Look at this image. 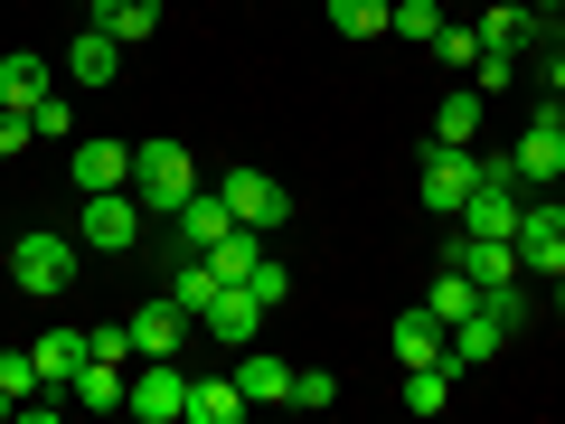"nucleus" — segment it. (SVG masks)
Wrapping results in <instances>:
<instances>
[{
    "instance_id": "31",
    "label": "nucleus",
    "mask_w": 565,
    "mask_h": 424,
    "mask_svg": "<svg viewBox=\"0 0 565 424\" xmlns=\"http://www.w3.org/2000/svg\"><path fill=\"white\" fill-rule=\"evenodd\" d=\"M434 57H444V66H481V29H471V20H444V29H434Z\"/></svg>"
},
{
    "instance_id": "33",
    "label": "nucleus",
    "mask_w": 565,
    "mask_h": 424,
    "mask_svg": "<svg viewBox=\"0 0 565 424\" xmlns=\"http://www.w3.org/2000/svg\"><path fill=\"white\" fill-rule=\"evenodd\" d=\"M85 359H114V368H132V321H104V330H85Z\"/></svg>"
},
{
    "instance_id": "40",
    "label": "nucleus",
    "mask_w": 565,
    "mask_h": 424,
    "mask_svg": "<svg viewBox=\"0 0 565 424\" xmlns=\"http://www.w3.org/2000/svg\"><path fill=\"white\" fill-rule=\"evenodd\" d=\"M10 415H20V405H10V396H0V424H10Z\"/></svg>"
},
{
    "instance_id": "9",
    "label": "nucleus",
    "mask_w": 565,
    "mask_h": 424,
    "mask_svg": "<svg viewBox=\"0 0 565 424\" xmlns=\"http://www.w3.org/2000/svg\"><path fill=\"white\" fill-rule=\"evenodd\" d=\"M199 321H207V340H217V349H245V340H255V330H264V303H255V293H245V283H217V293H207V311H199Z\"/></svg>"
},
{
    "instance_id": "42",
    "label": "nucleus",
    "mask_w": 565,
    "mask_h": 424,
    "mask_svg": "<svg viewBox=\"0 0 565 424\" xmlns=\"http://www.w3.org/2000/svg\"><path fill=\"white\" fill-rule=\"evenodd\" d=\"M556 311H565V274H556Z\"/></svg>"
},
{
    "instance_id": "26",
    "label": "nucleus",
    "mask_w": 565,
    "mask_h": 424,
    "mask_svg": "<svg viewBox=\"0 0 565 424\" xmlns=\"http://www.w3.org/2000/svg\"><path fill=\"white\" fill-rule=\"evenodd\" d=\"M434 141H481V85L434 104Z\"/></svg>"
},
{
    "instance_id": "23",
    "label": "nucleus",
    "mask_w": 565,
    "mask_h": 424,
    "mask_svg": "<svg viewBox=\"0 0 565 424\" xmlns=\"http://www.w3.org/2000/svg\"><path fill=\"white\" fill-rule=\"evenodd\" d=\"M444 359V321H434V311H405L396 321V368H434Z\"/></svg>"
},
{
    "instance_id": "35",
    "label": "nucleus",
    "mask_w": 565,
    "mask_h": 424,
    "mask_svg": "<svg viewBox=\"0 0 565 424\" xmlns=\"http://www.w3.org/2000/svg\"><path fill=\"white\" fill-rule=\"evenodd\" d=\"M292 405H340V378L330 368H292Z\"/></svg>"
},
{
    "instance_id": "34",
    "label": "nucleus",
    "mask_w": 565,
    "mask_h": 424,
    "mask_svg": "<svg viewBox=\"0 0 565 424\" xmlns=\"http://www.w3.org/2000/svg\"><path fill=\"white\" fill-rule=\"evenodd\" d=\"M509 76H519V57H509V47H481V66H471V85H481V95H509Z\"/></svg>"
},
{
    "instance_id": "17",
    "label": "nucleus",
    "mask_w": 565,
    "mask_h": 424,
    "mask_svg": "<svg viewBox=\"0 0 565 424\" xmlns=\"http://www.w3.org/2000/svg\"><path fill=\"white\" fill-rule=\"evenodd\" d=\"M519 264L565 274V208H527V218H519Z\"/></svg>"
},
{
    "instance_id": "41",
    "label": "nucleus",
    "mask_w": 565,
    "mask_h": 424,
    "mask_svg": "<svg viewBox=\"0 0 565 424\" xmlns=\"http://www.w3.org/2000/svg\"><path fill=\"white\" fill-rule=\"evenodd\" d=\"M527 10H565V0H527Z\"/></svg>"
},
{
    "instance_id": "28",
    "label": "nucleus",
    "mask_w": 565,
    "mask_h": 424,
    "mask_svg": "<svg viewBox=\"0 0 565 424\" xmlns=\"http://www.w3.org/2000/svg\"><path fill=\"white\" fill-rule=\"evenodd\" d=\"M255 255H264V236H255V226H236L226 245H207V264H217V283H245V274H255Z\"/></svg>"
},
{
    "instance_id": "5",
    "label": "nucleus",
    "mask_w": 565,
    "mask_h": 424,
    "mask_svg": "<svg viewBox=\"0 0 565 424\" xmlns=\"http://www.w3.org/2000/svg\"><path fill=\"white\" fill-rule=\"evenodd\" d=\"M132 424H180L189 415V368L180 359H132Z\"/></svg>"
},
{
    "instance_id": "13",
    "label": "nucleus",
    "mask_w": 565,
    "mask_h": 424,
    "mask_svg": "<svg viewBox=\"0 0 565 424\" xmlns=\"http://www.w3.org/2000/svg\"><path fill=\"white\" fill-rule=\"evenodd\" d=\"M180 340H189V311L170 303V293L132 311V359H180Z\"/></svg>"
},
{
    "instance_id": "2",
    "label": "nucleus",
    "mask_w": 565,
    "mask_h": 424,
    "mask_svg": "<svg viewBox=\"0 0 565 424\" xmlns=\"http://www.w3.org/2000/svg\"><path fill=\"white\" fill-rule=\"evenodd\" d=\"M151 236V208L132 199V189H95L76 218V245H95V255H132V245Z\"/></svg>"
},
{
    "instance_id": "7",
    "label": "nucleus",
    "mask_w": 565,
    "mask_h": 424,
    "mask_svg": "<svg viewBox=\"0 0 565 424\" xmlns=\"http://www.w3.org/2000/svg\"><path fill=\"white\" fill-rule=\"evenodd\" d=\"M226 208H236V226H255V236H274L282 218H292V199H282V180L274 170H226Z\"/></svg>"
},
{
    "instance_id": "21",
    "label": "nucleus",
    "mask_w": 565,
    "mask_h": 424,
    "mask_svg": "<svg viewBox=\"0 0 565 424\" xmlns=\"http://www.w3.org/2000/svg\"><path fill=\"white\" fill-rule=\"evenodd\" d=\"M85 20H95V29H114L122 47H141L151 29H161V0H85Z\"/></svg>"
},
{
    "instance_id": "18",
    "label": "nucleus",
    "mask_w": 565,
    "mask_h": 424,
    "mask_svg": "<svg viewBox=\"0 0 565 424\" xmlns=\"http://www.w3.org/2000/svg\"><path fill=\"white\" fill-rule=\"evenodd\" d=\"M57 95V76H47V57H29V47H10V57H0V104H10V114H29V104H47Z\"/></svg>"
},
{
    "instance_id": "4",
    "label": "nucleus",
    "mask_w": 565,
    "mask_h": 424,
    "mask_svg": "<svg viewBox=\"0 0 565 424\" xmlns=\"http://www.w3.org/2000/svg\"><path fill=\"white\" fill-rule=\"evenodd\" d=\"M490 161H471V141H424V208L434 218H462L471 180H481Z\"/></svg>"
},
{
    "instance_id": "25",
    "label": "nucleus",
    "mask_w": 565,
    "mask_h": 424,
    "mask_svg": "<svg viewBox=\"0 0 565 424\" xmlns=\"http://www.w3.org/2000/svg\"><path fill=\"white\" fill-rule=\"evenodd\" d=\"M405 405H415V415H444V405H452V359L405 368Z\"/></svg>"
},
{
    "instance_id": "39",
    "label": "nucleus",
    "mask_w": 565,
    "mask_h": 424,
    "mask_svg": "<svg viewBox=\"0 0 565 424\" xmlns=\"http://www.w3.org/2000/svg\"><path fill=\"white\" fill-rule=\"evenodd\" d=\"M546 39H556V47H565V10H546Z\"/></svg>"
},
{
    "instance_id": "29",
    "label": "nucleus",
    "mask_w": 565,
    "mask_h": 424,
    "mask_svg": "<svg viewBox=\"0 0 565 424\" xmlns=\"http://www.w3.org/2000/svg\"><path fill=\"white\" fill-rule=\"evenodd\" d=\"M386 29H396V39H415V47H434L444 10H434V0H396V10H386Z\"/></svg>"
},
{
    "instance_id": "27",
    "label": "nucleus",
    "mask_w": 565,
    "mask_h": 424,
    "mask_svg": "<svg viewBox=\"0 0 565 424\" xmlns=\"http://www.w3.org/2000/svg\"><path fill=\"white\" fill-rule=\"evenodd\" d=\"M386 10L396 0H330V29L340 39H386Z\"/></svg>"
},
{
    "instance_id": "20",
    "label": "nucleus",
    "mask_w": 565,
    "mask_h": 424,
    "mask_svg": "<svg viewBox=\"0 0 565 424\" xmlns=\"http://www.w3.org/2000/svg\"><path fill=\"white\" fill-rule=\"evenodd\" d=\"M245 405L255 396H245L236 378H189V415L180 424H245Z\"/></svg>"
},
{
    "instance_id": "22",
    "label": "nucleus",
    "mask_w": 565,
    "mask_h": 424,
    "mask_svg": "<svg viewBox=\"0 0 565 424\" xmlns=\"http://www.w3.org/2000/svg\"><path fill=\"white\" fill-rule=\"evenodd\" d=\"M424 311H434L444 330H452V321H471V311H481V283H471L462 264H444V274H434V303H424Z\"/></svg>"
},
{
    "instance_id": "24",
    "label": "nucleus",
    "mask_w": 565,
    "mask_h": 424,
    "mask_svg": "<svg viewBox=\"0 0 565 424\" xmlns=\"http://www.w3.org/2000/svg\"><path fill=\"white\" fill-rule=\"evenodd\" d=\"M29 359H39V378H47V386H76V368H85V330H47Z\"/></svg>"
},
{
    "instance_id": "19",
    "label": "nucleus",
    "mask_w": 565,
    "mask_h": 424,
    "mask_svg": "<svg viewBox=\"0 0 565 424\" xmlns=\"http://www.w3.org/2000/svg\"><path fill=\"white\" fill-rule=\"evenodd\" d=\"M236 386H245L255 405H292V368H282L274 349H255V340L236 349Z\"/></svg>"
},
{
    "instance_id": "30",
    "label": "nucleus",
    "mask_w": 565,
    "mask_h": 424,
    "mask_svg": "<svg viewBox=\"0 0 565 424\" xmlns=\"http://www.w3.org/2000/svg\"><path fill=\"white\" fill-rule=\"evenodd\" d=\"M245 293H255L264 311H282V303H292V274H282V255H255V274H245Z\"/></svg>"
},
{
    "instance_id": "12",
    "label": "nucleus",
    "mask_w": 565,
    "mask_h": 424,
    "mask_svg": "<svg viewBox=\"0 0 565 424\" xmlns=\"http://www.w3.org/2000/svg\"><path fill=\"white\" fill-rule=\"evenodd\" d=\"M66 180H76L85 199H95V189H132V151H122V141H76V151H66Z\"/></svg>"
},
{
    "instance_id": "15",
    "label": "nucleus",
    "mask_w": 565,
    "mask_h": 424,
    "mask_svg": "<svg viewBox=\"0 0 565 424\" xmlns=\"http://www.w3.org/2000/svg\"><path fill=\"white\" fill-rule=\"evenodd\" d=\"M452 264H462L471 283H481V293H500V283H519V245L509 236H462V245H444Z\"/></svg>"
},
{
    "instance_id": "11",
    "label": "nucleus",
    "mask_w": 565,
    "mask_h": 424,
    "mask_svg": "<svg viewBox=\"0 0 565 424\" xmlns=\"http://www.w3.org/2000/svg\"><path fill=\"white\" fill-rule=\"evenodd\" d=\"M170 226H180V245H199V255H207V245H226V236H236V208H226V189H189Z\"/></svg>"
},
{
    "instance_id": "38",
    "label": "nucleus",
    "mask_w": 565,
    "mask_h": 424,
    "mask_svg": "<svg viewBox=\"0 0 565 424\" xmlns=\"http://www.w3.org/2000/svg\"><path fill=\"white\" fill-rule=\"evenodd\" d=\"M546 85H556V95H565V47H556V57H546Z\"/></svg>"
},
{
    "instance_id": "16",
    "label": "nucleus",
    "mask_w": 565,
    "mask_h": 424,
    "mask_svg": "<svg viewBox=\"0 0 565 424\" xmlns=\"http://www.w3.org/2000/svg\"><path fill=\"white\" fill-rule=\"evenodd\" d=\"M500 349H509V321H500V311H471V321L444 330V359H452V368H490Z\"/></svg>"
},
{
    "instance_id": "37",
    "label": "nucleus",
    "mask_w": 565,
    "mask_h": 424,
    "mask_svg": "<svg viewBox=\"0 0 565 424\" xmlns=\"http://www.w3.org/2000/svg\"><path fill=\"white\" fill-rule=\"evenodd\" d=\"M29 151V114H10V104H0V161H20Z\"/></svg>"
},
{
    "instance_id": "10",
    "label": "nucleus",
    "mask_w": 565,
    "mask_h": 424,
    "mask_svg": "<svg viewBox=\"0 0 565 424\" xmlns=\"http://www.w3.org/2000/svg\"><path fill=\"white\" fill-rule=\"evenodd\" d=\"M471 29H481V47H509V57H527L546 29V10H527V0H490V10H471Z\"/></svg>"
},
{
    "instance_id": "1",
    "label": "nucleus",
    "mask_w": 565,
    "mask_h": 424,
    "mask_svg": "<svg viewBox=\"0 0 565 424\" xmlns=\"http://www.w3.org/2000/svg\"><path fill=\"white\" fill-rule=\"evenodd\" d=\"M189 189H199V161H189L180 141H141L132 151V199L151 208V218H180Z\"/></svg>"
},
{
    "instance_id": "36",
    "label": "nucleus",
    "mask_w": 565,
    "mask_h": 424,
    "mask_svg": "<svg viewBox=\"0 0 565 424\" xmlns=\"http://www.w3.org/2000/svg\"><path fill=\"white\" fill-rule=\"evenodd\" d=\"M29 132H39V141H66V132H76V123H66V95H47V104H29Z\"/></svg>"
},
{
    "instance_id": "32",
    "label": "nucleus",
    "mask_w": 565,
    "mask_h": 424,
    "mask_svg": "<svg viewBox=\"0 0 565 424\" xmlns=\"http://www.w3.org/2000/svg\"><path fill=\"white\" fill-rule=\"evenodd\" d=\"M39 359H29V349H10V359H0V396H10V405H20V396H39Z\"/></svg>"
},
{
    "instance_id": "14",
    "label": "nucleus",
    "mask_w": 565,
    "mask_h": 424,
    "mask_svg": "<svg viewBox=\"0 0 565 424\" xmlns=\"http://www.w3.org/2000/svg\"><path fill=\"white\" fill-rule=\"evenodd\" d=\"M66 76H76V85H114V76H122V39L85 20L76 39H66Z\"/></svg>"
},
{
    "instance_id": "8",
    "label": "nucleus",
    "mask_w": 565,
    "mask_h": 424,
    "mask_svg": "<svg viewBox=\"0 0 565 424\" xmlns=\"http://www.w3.org/2000/svg\"><path fill=\"white\" fill-rule=\"evenodd\" d=\"M509 180H527V189H556L565 180V132H556V114H537L519 132V151H509Z\"/></svg>"
},
{
    "instance_id": "3",
    "label": "nucleus",
    "mask_w": 565,
    "mask_h": 424,
    "mask_svg": "<svg viewBox=\"0 0 565 424\" xmlns=\"http://www.w3.org/2000/svg\"><path fill=\"white\" fill-rule=\"evenodd\" d=\"M10 283H20L29 303H57L66 283H76V236H47V226L20 236V245H10Z\"/></svg>"
},
{
    "instance_id": "6",
    "label": "nucleus",
    "mask_w": 565,
    "mask_h": 424,
    "mask_svg": "<svg viewBox=\"0 0 565 424\" xmlns=\"http://www.w3.org/2000/svg\"><path fill=\"white\" fill-rule=\"evenodd\" d=\"M519 189H509V161L500 170H481V180H471V199H462V236H509L519 245Z\"/></svg>"
}]
</instances>
